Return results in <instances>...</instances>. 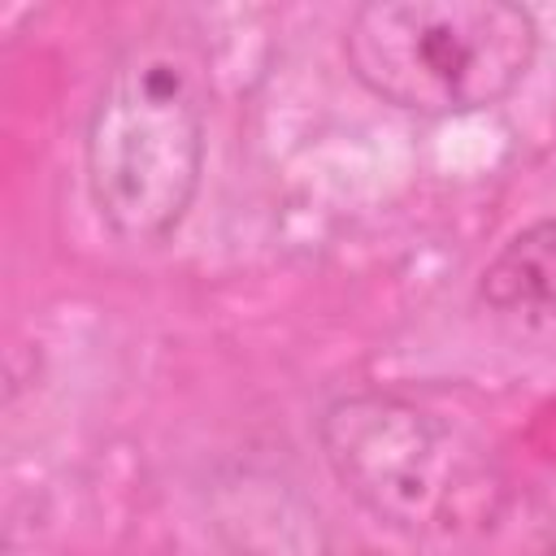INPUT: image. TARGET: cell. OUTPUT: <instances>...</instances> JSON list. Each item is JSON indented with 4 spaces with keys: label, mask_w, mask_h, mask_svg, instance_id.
<instances>
[{
    "label": "cell",
    "mask_w": 556,
    "mask_h": 556,
    "mask_svg": "<svg viewBox=\"0 0 556 556\" xmlns=\"http://www.w3.org/2000/svg\"><path fill=\"white\" fill-rule=\"evenodd\" d=\"M208 65L178 22L143 26L109 61L87 126L83 178L96 217L122 243H165L204 178Z\"/></svg>",
    "instance_id": "1"
},
{
    "label": "cell",
    "mask_w": 556,
    "mask_h": 556,
    "mask_svg": "<svg viewBox=\"0 0 556 556\" xmlns=\"http://www.w3.org/2000/svg\"><path fill=\"white\" fill-rule=\"evenodd\" d=\"M534 52V13L508 0H369L343 30L352 78L374 100L417 117L504 104Z\"/></svg>",
    "instance_id": "2"
},
{
    "label": "cell",
    "mask_w": 556,
    "mask_h": 556,
    "mask_svg": "<svg viewBox=\"0 0 556 556\" xmlns=\"http://www.w3.org/2000/svg\"><path fill=\"white\" fill-rule=\"evenodd\" d=\"M317 447L334 482L395 534H452L491 513L486 452L404 391L365 387L330 400L317 417Z\"/></svg>",
    "instance_id": "3"
},
{
    "label": "cell",
    "mask_w": 556,
    "mask_h": 556,
    "mask_svg": "<svg viewBox=\"0 0 556 556\" xmlns=\"http://www.w3.org/2000/svg\"><path fill=\"white\" fill-rule=\"evenodd\" d=\"M478 300L500 317H556V217H539L495 248L478 274Z\"/></svg>",
    "instance_id": "4"
}]
</instances>
